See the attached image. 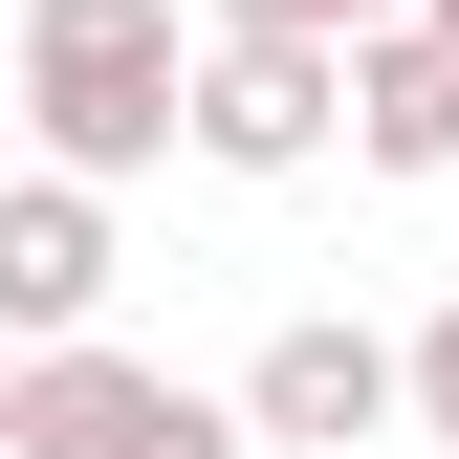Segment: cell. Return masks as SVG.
Returning a JSON list of instances; mask_svg holds the SVG:
<instances>
[{"mask_svg": "<svg viewBox=\"0 0 459 459\" xmlns=\"http://www.w3.org/2000/svg\"><path fill=\"white\" fill-rule=\"evenodd\" d=\"M416 437H437V459H459V307H437V328H416Z\"/></svg>", "mask_w": 459, "mask_h": 459, "instance_id": "cell-7", "label": "cell"}, {"mask_svg": "<svg viewBox=\"0 0 459 459\" xmlns=\"http://www.w3.org/2000/svg\"><path fill=\"white\" fill-rule=\"evenodd\" d=\"M0 416H22V328H0Z\"/></svg>", "mask_w": 459, "mask_h": 459, "instance_id": "cell-9", "label": "cell"}, {"mask_svg": "<svg viewBox=\"0 0 459 459\" xmlns=\"http://www.w3.org/2000/svg\"><path fill=\"white\" fill-rule=\"evenodd\" d=\"M219 22H328V44H351V22H394V0H219Z\"/></svg>", "mask_w": 459, "mask_h": 459, "instance_id": "cell-8", "label": "cell"}, {"mask_svg": "<svg viewBox=\"0 0 459 459\" xmlns=\"http://www.w3.org/2000/svg\"><path fill=\"white\" fill-rule=\"evenodd\" d=\"M416 22H437V44H459V0H416Z\"/></svg>", "mask_w": 459, "mask_h": 459, "instance_id": "cell-10", "label": "cell"}, {"mask_svg": "<svg viewBox=\"0 0 459 459\" xmlns=\"http://www.w3.org/2000/svg\"><path fill=\"white\" fill-rule=\"evenodd\" d=\"M0 328L22 351H66V328H109V176H0Z\"/></svg>", "mask_w": 459, "mask_h": 459, "instance_id": "cell-5", "label": "cell"}, {"mask_svg": "<svg viewBox=\"0 0 459 459\" xmlns=\"http://www.w3.org/2000/svg\"><path fill=\"white\" fill-rule=\"evenodd\" d=\"M351 132V44L328 22H197V153L219 176H307Z\"/></svg>", "mask_w": 459, "mask_h": 459, "instance_id": "cell-3", "label": "cell"}, {"mask_svg": "<svg viewBox=\"0 0 459 459\" xmlns=\"http://www.w3.org/2000/svg\"><path fill=\"white\" fill-rule=\"evenodd\" d=\"M241 416H263V459H351V437L416 416V351H394V328H351V307H307V328H263Z\"/></svg>", "mask_w": 459, "mask_h": 459, "instance_id": "cell-4", "label": "cell"}, {"mask_svg": "<svg viewBox=\"0 0 459 459\" xmlns=\"http://www.w3.org/2000/svg\"><path fill=\"white\" fill-rule=\"evenodd\" d=\"M22 153L44 176H153V153H197V22L176 0H22Z\"/></svg>", "mask_w": 459, "mask_h": 459, "instance_id": "cell-1", "label": "cell"}, {"mask_svg": "<svg viewBox=\"0 0 459 459\" xmlns=\"http://www.w3.org/2000/svg\"><path fill=\"white\" fill-rule=\"evenodd\" d=\"M0 459H263V416L241 394H176L153 351H109V328H66V351H22Z\"/></svg>", "mask_w": 459, "mask_h": 459, "instance_id": "cell-2", "label": "cell"}, {"mask_svg": "<svg viewBox=\"0 0 459 459\" xmlns=\"http://www.w3.org/2000/svg\"><path fill=\"white\" fill-rule=\"evenodd\" d=\"M351 153L372 176H459V44L394 0V22H351Z\"/></svg>", "mask_w": 459, "mask_h": 459, "instance_id": "cell-6", "label": "cell"}]
</instances>
